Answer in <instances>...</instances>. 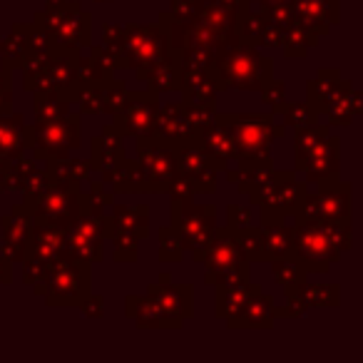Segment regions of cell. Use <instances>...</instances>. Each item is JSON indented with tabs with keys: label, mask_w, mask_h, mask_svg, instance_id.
I'll list each match as a JSON object with an SVG mask.
<instances>
[{
	"label": "cell",
	"mask_w": 363,
	"mask_h": 363,
	"mask_svg": "<svg viewBox=\"0 0 363 363\" xmlns=\"http://www.w3.org/2000/svg\"><path fill=\"white\" fill-rule=\"evenodd\" d=\"M33 291L45 296L48 306H80L92 294V264L60 257L50 264L45 281L35 284Z\"/></svg>",
	"instance_id": "obj_6"
},
{
	"label": "cell",
	"mask_w": 363,
	"mask_h": 363,
	"mask_svg": "<svg viewBox=\"0 0 363 363\" xmlns=\"http://www.w3.org/2000/svg\"><path fill=\"white\" fill-rule=\"evenodd\" d=\"M303 301L306 306H326V308H336L341 303V286L338 284H303L301 286Z\"/></svg>",
	"instance_id": "obj_44"
},
{
	"label": "cell",
	"mask_w": 363,
	"mask_h": 363,
	"mask_svg": "<svg viewBox=\"0 0 363 363\" xmlns=\"http://www.w3.org/2000/svg\"><path fill=\"white\" fill-rule=\"evenodd\" d=\"M217 289V306H214V313L217 318H224V321H232L239 313L244 311V306L249 303L252 294L257 291V284L249 281H234V284H224V286H214Z\"/></svg>",
	"instance_id": "obj_31"
},
{
	"label": "cell",
	"mask_w": 363,
	"mask_h": 363,
	"mask_svg": "<svg viewBox=\"0 0 363 363\" xmlns=\"http://www.w3.org/2000/svg\"><path fill=\"white\" fill-rule=\"evenodd\" d=\"M87 199H90V214H105V207L115 204V192H107L102 182H90Z\"/></svg>",
	"instance_id": "obj_51"
},
{
	"label": "cell",
	"mask_w": 363,
	"mask_h": 363,
	"mask_svg": "<svg viewBox=\"0 0 363 363\" xmlns=\"http://www.w3.org/2000/svg\"><path fill=\"white\" fill-rule=\"evenodd\" d=\"M353 189L341 174L316 182V192H306L301 207L294 219H311V222H351Z\"/></svg>",
	"instance_id": "obj_13"
},
{
	"label": "cell",
	"mask_w": 363,
	"mask_h": 363,
	"mask_svg": "<svg viewBox=\"0 0 363 363\" xmlns=\"http://www.w3.org/2000/svg\"><path fill=\"white\" fill-rule=\"evenodd\" d=\"M92 172L90 160H70V157H62V160L45 162V177L52 184H62V187H82V182H87Z\"/></svg>",
	"instance_id": "obj_36"
},
{
	"label": "cell",
	"mask_w": 363,
	"mask_h": 363,
	"mask_svg": "<svg viewBox=\"0 0 363 363\" xmlns=\"http://www.w3.org/2000/svg\"><path fill=\"white\" fill-rule=\"evenodd\" d=\"M28 150V127L16 112L0 115V155L6 160H18Z\"/></svg>",
	"instance_id": "obj_35"
},
{
	"label": "cell",
	"mask_w": 363,
	"mask_h": 363,
	"mask_svg": "<svg viewBox=\"0 0 363 363\" xmlns=\"http://www.w3.org/2000/svg\"><path fill=\"white\" fill-rule=\"evenodd\" d=\"M306 192H308V182L298 179L296 169L294 172L274 169L272 177L264 182L262 187L249 194V199H252V204L262 207V217L289 219V217H296Z\"/></svg>",
	"instance_id": "obj_11"
},
{
	"label": "cell",
	"mask_w": 363,
	"mask_h": 363,
	"mask_svg": "<svg viewBox=\"0 0 363 363\" xmlns=\"http://www.w3.org/2000/svg\"><path fill=\"white\" fill-rule=\"evenodd\" d=\"M125 137L115 130V125H107L102 130V135H95L90 140V164L92 169L107 174L110 169H115L122 160H125V147H122Z\"/></svg>",
	"instance_id": "obj_23"
},
{
	"label": "cell",
	"mask_w": 363,
	"mask_h": 363,
	"mask_svg": "<svg viewBox=\"0 0 363 363\" xmlns=\"http://www.w3.org/2000/svg\"><path fill=\"white\" fill-rule=\"evenodd\" d=\"M172 274H162L160 284L147 289V296L172 318H192L194 316V286L192 284H169Z\"/></svg>",
	"instance_id": "obj_19"
},
{
	"label": "cell",
	"mask_w": 363,
	"mask_h": 363,
	"mask_svg": "<svg viewBox=\"0 0 363 363\" xmlns=\"http://www.w3.org/2000/svg\"><path fill=\"white\" fill-rule=\"evenodd\" d=\"M60 257H65V229L33 224L30 244H28L23 259H38V262L52 264Z\"/></svg>",
	"instance_id": "obj_26"
},
{
	"label": "cell",
	"mask_w": 363,
	"mask_h": 363,
	"mask_svg": "<svg viewBox=\"0 0 363 363\" xmlns=\"http://www.w3.org/2000/svg\"><path fill=\"white\" fill-rule=\"evenodd\" d=\"M316 43H318V35H313V33L306 30L301 23L294 21V16H291V21L281 26L284 55L291 57V60H301V57H306V52L311 50V48H316Z\"/></svg>",
	"instance_id": "obj_41"
},
{
	"label": "cell",
	"mask_w": 363,
	"mask_h": 363,
	"mask_svg": "<svg viewBox=\"0 0 363 363\" xmlns=\"http://www.w3.org/2000/svg\"><path fill=\"white\" fill-rule=\"evenodd\" d=\"M237 239H239V247H242L244 257L249 262H262V242H259V229L257 227H244L237 229Z\"/></svg>",
	"instance_id": "obj_50"
},
{
	"label": "cell",
	"mask_w": 363,
	"mask_h": 363,
	"mask_svg": "<svg viewBox=\"0 0 363 363\" xmlns=\"http://www.w3.org/2000/svg\"><path fill=\"white\" fill-rule=\"evenodd\" d=\"M182 97L189 105L207 107V110H217V87L212 85L207 70H182Z\"/></svg>",
	"instance_id": "obj_30"
},
{
	"label": "cell",
	"mask_w": 363,
	"mask_h": 363,
	"mask_svg": "<svg viewBox=\"0 0 363 363\" xmlns=\"http://www.w3.org/2000/svg\"><path fill=\"white\" fill-rule=\"evenodd\" d=\"M13 105V70L0 67V115H8Z\"/></svg>",
	"instance_id": "obj_53"
},
{
	"label": "cell",
	"mask_w": 363,
	"mask_h": 363,
	"mask_svg": "<svg viewBox=\"0 0 363 363\" xmlns=\"http://www.w3.org/2000/svg\"><path fill=\"white\" fill-rule=\"evenodd\" d=\"M252 224V209L239 207V204H229L227 207V227L232 229H244Z\"/></svg>",
	"instance_id": "obj_54"
},
{
	"label": "cell",
	"mask_w": 363,
	"mask_h": 363,
	"mask_svg": "<svg viewBox=\"0 0 363 363\" xmlns=\"http://www.w3.org/2000/svg\"><path fill=\"white\" fill-rule=\"evenodd\" d=\"M0 284H3V286L13 284V262L3 252H0Z\"/></svg>",
	"instance_id": "obj_56"
},
{
	"label": "cell",
	"mask_w": 363,
	"mask_h": 363,
	"mask_svg": "<svg viewBox=\"0 0 363 363\" xmlns=\"http://www.w3.org/2000/svg\"><path fill=\"white\" fill-rule=\"evenodd\" d=\"M152 135L160 137L164 142H179L187 140L194 135L192 125L187 122L184 115V105L182 102H167V105L157 107L155 127H152Z\"/></svg>",
	"instance_id": "obj_27"
},
{
	"label": "cell",
	"mask_w": 363,
	"mask_h": 363,
	"mask_svg": "<svg viewBox=\"0 0 363 363\" xmlns=\"http://www.w3.org/2000/svg\"><path fill=\"white\" fill-rule=\"evenodd\" d=\"M361 112H363L361 95H358V90L351 85V82H346V87H343V90L338 92V95L333 97V100L326 105L323 115H326L328 125L348 127L353 120H356L358 115H361Z\"/></svg>",
	"instance_id": "obj_37"
},
{
	"label": "cell",
	"mask_w": 363,
	"mask_h": 363,
	"mask_svg": "<svg viewBox=\"0 0 363 363\" xmlns=\"http://www.w3.org/2000/svg\"><path fill=\"white\" fill-rule=\"evenodd\" d=\"M346 82L348 80H341V72H338L336 67H331V70H318L316 80H311L306 87V102L313 107L316 115H323L326 105L346 87Z\"/></svg>",
	"instance_id": "obj_33"
},
{
	"label": "cell",
	"mask_w": 363,
	"mask_h": 363,
	"mask_svg": "<svg viewBox=\"0 0 363 363\" xmlns=\"http://www.w3.org/2000/svg\"><path fill=\"white\" fill-rule=\"evenodd\" d=\"M269 264H272V274H274V279H277V284L284 289V296L298 291V289L306 284V277H308L306 269H303L291 254H284V257H279V259H272Z\"/></svg>",
	"instance_id": "obj_42"
},
{
	"label": "cell",
	"mask_w": 363,
	"mask_h": 363,
	"mask_svg": "<svg viewBox=\"0 0 363 363\" xmlns=\"http://www.w3.org/2000/svg\"><path fill=\"white\" fill-rule=\"evenodd\" d=\"M204 281L212 286H224L234 281H249V259L239 247L237 229L224 227L212 234L209 244L204 247Z\"/></svg>",
	"instance_id": "obj_8"
},
{
	"label": "cell",
	"mask_w": 363,
	"mask_h": 363,
	"mask_svg": "<svg viewBox=\"0 0 363 363\" xmlns=\"http://www.w3.org/2000/svg\"><path fill=\"white\" fill-rule=\"evenodd\" d=\"M135 77L137 82H145L157 95H162V92H179L182 87V70L174 60L157 62L152 67H135Z\"/></svg>",
	"instance_id": "obj_32"
},
{
	"label": "cell",
	"mask_w": 363,
	"mask_h": 363,
	"mask_svg": "<svg viewBox=\"0 0 363 363\" xmlns=\"http://www.w3.org/2000/svg\"><path fill=\"white\" fill-rule=\"evenodd\" d=\"M157 237H160V262L167 264V262H179L182 254H184V249H182V242L179 237H177L174 227H160V232H157Z\"/></svg>",
	"instance_id": "obj_46"
},
{
	"label": "cell",
	"mask_w": 363,
	"mask_h": 363,
	"mask_svg": "<svg viewBox=\"0 0 363 363\" xmlns=\"http://www.w3.org/2000/svg\"><path fill=\"white\" fill-rule=\"evenodd\" d=\"M207 75L217 92H259L274 77V60L264 55L259 48L237 40L217 62L207 67Z\"/></svg>",
	"instance_id": "obj_2"
},
{
	"label": "cell",
	"mask_w": 363,
	"mask_h": 363,
	"mask_svg": "<svg viewBox=\"0 0 363 363\" xmlns=\"http://www.w3.org/2000/svg\"><path fill=\"white\" fill-rule=\"evenodd\" d=\"M237 38L247 45H254L259 50H272L281 48V28L272 21L264 11L247 6L237 18Z\"/></svg>",
	"instance_id": "obj_20"
},
{
	"label": "cell",
	"mask_w": 363,
	"mask_h": 363,
	"mask_svg": "<svg viewBox=\"0 0 363 363\" xmlns=\"http://www.w3.org/2000/svg\"><path fill=\"white\" fill-rule=\"evenodd\" d=\"M30 26H26V23H16L13 26V30L8 33V38L3 40V45H0V62H3V67H11V70H16V67L23 65V60L28 57V52H30Z\"/></svg>",
	"instance_id": "obj_40"
},
{
	"label": "cell",
	"mask_w": 363,
	"mask_h": 363,
	"mask_svg": "<svg viewBox=\"0 0 363 363\" xmlns=\"http://www.w3.org/2000/svg\"><path fill=\"white\" fill-rule=\"evenodd\" d=\"M192 140L197 142L212 160H217L219 164L224 167V172H227V167H232L234 162H237V147H234L232 135H229L227 127L219 125L217 120L209 122L197 135H192Z\"/></svg>",
	"instance_id": "obj_24"
},
{
	"label": "cell",
	"mask_w": 363,
	"mask_h": 363,
	"mask_svg": "<svg viewBox=\"0 0 363 363\" xmlns=\"http://www.w3.org/2000/svg\"><path fill=\"white\" fill-rule=\"evenodd\" d=\"M272 112L267 115H217L214 120L229 130L237 147V160H264L272 157V142L286 135V125H277Z\"/></svg>",
	"instance_id": "obj_7"
},
{
	"label": "cell",
	"mask_w": 363,
	"mask_h": 363,
	"mask_svg": "<svg viewBox=\"0 0 363 363\" xmlns=\"http://www.w3.org/2000/svg\"><path fill=\"white\" fill-rule=\"evenodd\" d=\"M95 3H112V0H95Z\"/></svg>",
	"instance_id": "obj_58"
},
{
	"label": "cell",
	"mask_w": 363,
	"mask_h": 363,
	"mask_svg": "<svg viewBox=\"0 0 363 363\" xmlns=\"http://www.w3.org/2000/svg\"><path fill=\"white\" fill-rule=\"evenodd\" d=\"M23 281L35 286V284L45 281L48 272H50V264L45 262H38V259H23Z\"/></svg>",
	"instance_id": "obj_52"
},
{
	"label": "cell",
	"mask_w": 363,
	"mask_h": 363,
	"mask_svg": "<svg viewBox=\"0 0 363 363\" xmlns=\"http://www.w3.org/2000/svg\"><path fill=\"white\" fill-rule=\"evenodd\" d=\"M80 147V115H67L57 122H35L28 127V150L38 162H52L70 157Z\"/></svg>",
	"instance_id": "obj_14"
},
{
	"label": "cell",
	"mask_w": 363,
	"mask_h": 363,
	"mask_svg": "<svg viewBox=\"0 0 363 363\" xmlns=\"http://www.w3.org/2000/svg\"><path fill=\"white\" fill-rule=\"evenodd\" d=\"M259 242H262V262H272L291 252V227L286 219L262 217L259 224Z\"/></svg>",
	"instance_id": "obj_29"
},
{
	"label": "cell",
	"mask_w": 363,
	"mask_h": 363,
	"mask_svg": "<svg viewBox=\"0 0 363 363\" xmlns=\"http://www.w3.org/2000/svg\"><path fill=\"white\" fill-rule=\"evenodd\" d=\"M33 23L48 33L52 45L77 48V50L92 45V16L77 0H65L62 6L35 13Z\"/></svg>",
	"instance_id": "obj_9"
},
{
	"label": "cell",
	"mask_w": 363,
	"mask_h": 363,
	"mask_svg": "<svg viewBox=\"0 0 363 363\" xmlns=\"http://www.w3.org/2000/svg\"><path fill=\"white\" fill-rule=\"evenodd\" d=\"M65 0H45V8H57V6H62Z\"/></svg>",
	"instance_id": "obj_57"
},
{
	"label": "cell",
	"mask_w": 363,
	"mask_h": 363,
	"mask_svg": "<svg viewBox=\"0 0 363 363\" xmlns=\"http://www.w3.org/2000/svg\"><path fill=\"white\" fill-rule=\"evenodd\" d=\"M120 70H135V67H152L157 62L172 60L167 33L162 26H142V23H127L122 26L120 40Z\"/></svg>",
	"instance_id": "obj_10"
},
{
	"label": "cell",
	"mask_w": 363,
	"mask_h": 363,
	"mask_svg": "<svg viewBox=\"0 0 363 363\" xmlns=\"http://www.w3.org/2000/svg\"><path fill=\"white\" fill-rule=\"evenodd\" d=\"M274 318H279V308L274 303V296L257 289L252 294V298H249V303L244 306V311L237 318L227 321V326L232 331H237V328H272Z\"/></svg>",
	"instance_id": "obj_25"
},
{
	"label": "cell",
	"mask_w": 363,
	"mask_h": 363,
	"mask_svg": "<svg viewBox=\"0 0 363 363\" xmlns=\"http://www.w3.org/2000/svg\"><path fill=\"white\" fill-rule=\"evenodd\" d=\"M0 234H3L0 252L6 254L13 264H21L33 234V219L23 204H16L6 217L0 219Z\"/></svg>",
	"instance_id": "obj_21"
},
{
	"label": "cell",
	"mask_w": 363,
	"mask_h": 363,
	"mask_svg": "<svg viewBox=\"0 0 363 363\" xmlns=\"http://www.w3.org/2000/svg\"><path fill=\"white\" fill-rule=\"evenodd\" d=\"M102 177L112 184V192L115 194H150L145 174H142V169H140V162H132V160H127V157L115 169H110Z\"/></svg>",
	"instance_id": "obj_38"
},
{
	"label": "cell",
	"mask_w": 363,
	"mask_h": 363,
	"mask_svg": "<svg viewBox=\"0 0 363 363\" xmlns=\"http://www.w3.org/2000/svg\"><path fill=\"white\" fill-rule=\"evenodd\" d=\"M291 224V257L306 269V274H326L331 264L353 247L351 222H311L294 219Z\"/></svg>",
	"instance_id": "obj_1"
},
{
	"label": "cell",
	"mask_w": 363,
	"mask_h": 363,
	"mask_svg": "<svg viewBox=\"0 0 363 363\" xmlns=\"http://www.w3.org/2000/svg\"><path fill=\"white\" fill-rule=\"evenodd\" d=\"M67 90L80 115H102V82H72Z\"/></svg>",
	"instance_id": "obj_43"
},
{
	"label": "cell",
	"mask_w": 363,
	"mask_h": 363,
	"mask_svg": "<svg viewBox=\"0 0 363 363\" xmlns=\"http://www.w3.org/2000/svg\"><path fill=\"white\" fill-rule=\"evenodd\" d=\"M115 234L112 217L105 214H80L65 229V257L97 264L105 259V239Z\"/></svg>",
	"instance_id": "obj_15"
},
{
	"label": "cell",
	"mask_w": 363,
	"mask_h": 363,
	"mask_svg": "<svg viewBox=\"0 0 363 363\" xmlns=\"http://www.w3.org/2000/svg\"><path fill=\"white\" fill-rule=\"evenodd\" d=\"M127 97H130V90L125 87V82L117 80L115 75L107 77L105 82H102V115H117V112L122 110V105L127 102Z\"/></svg>",
	"instance_id": "obj_45"
},
{
	"label": "cell",
	"mask_w": 363,
	"mask_h": 363,
	"mask_svg": "<svg viewBox=\"0 0 363 363\" xmlns=\"http://www.w3.org/2000/svg\"><path fill=\"white\" fill-rule=\"evenodd\" d=\"M125 313L135 321L137 328H182V323H184L179 318L167 316L147 294L145 296L130 294L125 298Z\"/></svg>",
	"instance_id": "obj_28"
},
{
	"label": "cell",
	"mask_w": 363,
	"mask_h": 363,
	"mask_svg": "<svg viewBox=\"0 0 363 363\" xmlns=\"http://www.w3.org/2000/svg\"><path fill=\"white\" fill-rule=\"evenodd\" d=\"M77 48L50 45L45 52H28L23 60V87L28 92L38 90H67L77 75L80 65Z\"/></svg>",
	"instance_id": "obj_4"
},
{
	"label": "cell",
	"mask_w": 363,
	"mask_h": 363,
	"mask_svg": "<svg viewBox=\"0 0 363 363\" xmlns=\"http://www.w3.org/2000/svg\"><path fill=\"white\" fill-rule=\"evenodd\" d=\"M172 227L182 242V249L192 252L194 262H202L204 247L217 232V207L214 204L172 202Z\"/></svg>",
	"instance_id": "obj_12"
},
{
	"label": "cell",
	"mask_w": 363,
	"mask_h": 363,
	"mask_svg": "<svg viewBox=\"0 0 363 363\" xmlns=\"http://www.w3.org/2000/svg\"><path fill=\"white\" fill-rule=\"evenodd\" d=\"M294 155H296V174H303L308 184L338 174L341 164V140L331 135V125L296 127L294 135Z\"/></svg>",
	"instance_id": "obj_3"
},
{
	"label": "cell",
	"mask_w": 363,
	"mask_h": 363,
	"mask_svg": "<svg viewBox=\"0 0 363 363\" xmlns=\"http://www.w3.org/2000/svg\"><path fill=\"white\" fill-rule=\"evenodd\" d=\"M294 21L301 23L313 35H328L338 23V0H286Z\"/></svg>",
	"instance_id": "obj_22"
},
{
	"label": "cell",
	"mask_w": 363,
	"mask_h": 363,
	"mask_svg": "<svg viewBox=\"0 0 363 363\" xmlns=\"http://www.w3.org/2000/svg\"><path fill=\"white\" fill-rule=\"evenodd\" d=\"M33 112L35 122H57L65 120L72 110L70 90H38L33 92Z\"/></svg>",
	"instance_id": "obj_34"
},
{
	"label": "cell",
	"mask_w": 363,
	"mask_h": 363,
	"mask_svg": "<svg viewBox=\"0 0 363 363\" xmlns=\"http://www.w3.org/2000/svg\"><path fill=\"white\" fill-rule=\"evenodd\" d=\"M115 212L112 217V227L115 232L132 234L142 242L150 237V207L147 204H137V207H122V204H112Z\"/></svg>",
	"instance_id": "obj_39"
},
{
	"label": "cell",
	"mask_w": 363,
	"mask_h": 363,
	"mask_svg": "<svg viewBox=\"0 0 363 363\" xmlns=\"http://www.w3.org/2000/svg\"><path fill=\"white\" fill-rule=\"evenodd\" d=\"M80 308L87 318H102L105 316V301H102L97 294H90V296L80 303Z\"/></svg>",
	"instance_id": "obj_55"
},
{
	"label": "cell",
	"mask_w": 363,
	"mask_h": 363,
	"mask_svg": "<svg viewBox=\"0 0 363 363\" xmlns=\"http://www.w3.org/2000/svg\"><path fill=\"white\" fill-rule=\"evenodd\" d=\"M137 142V162L145 174L147 189L150 194H162L169 187L172 177L177 174V162L172 145L155 135H140L135 137Z\"/></svg>",
	"instance_id": "obj_17"
},
{
	"label": "cell",
	"mask_w": 363,
	"mask_h": 363,
	"mask_svg": "<svg viewBox=\"0 0 363 363\" xmlns=\"http://www.w3.org/2000/svg\"><path fill=\"white\" fill-rule=\"evenodd\" d=\"M281 115H284V122L291 125L294 130H296V127L313 125V122L318 120V115L313 112V107L308 105V102H286Z\"/></svg>",
	"instance_id": "obj_48"
},
{
	"label": "cell",
	"mask_w": 363,
	"mask_h": 363,
	"mask_svg": "<svg viewBox=\"0 0 363 363\" xmlns=\"http://www.w3.org/2000/svg\"><path fill=\"white\" fill-rule=\"evenodd\" d=\"M157 107H160V95L155 90H150V87L140 92H130L122 110L115 115V130L122 137L152 135Z\"/></svg>",
	"instance_id": "obj_18"
},
{
	"label": "cell",
	"mask_w": 363,
	"mask_h": 363,
	"mask_svg": "<svg viewBox=\"0 0 363 363\" xmlns=\"http://www.w3.org/2000/svg\"><path fill=\"white\" fill-rule=\"evenodd\" d=\"M174 152L177 172L192 184L194 194H214L217 192V177L224 167L207 155L192 137L179 142H169Z\"/></svg>",
	"instance_id": "obj_16"
},
{
	"label": "cell",
	"mask_w": 363,
	"mask_h": 363,
	"mask_svg": "<svg viewBox=\"0 0 363 363\" xmlns=\"http://www.w3.org/2000/svg\"><path fill=\"white\" fill-rule=\"evenodd\" d=\"M264 105L272 107V115H281L284 107H286V82L284 80H269L267 85L259 90Z\"/></svg>",
	"instance_id": "obj_49"
},
{
	"label": "cell",
	"mask_w": 363,
	"mask_h": 363,
	"mask_svg": "<svg viewBox=\"0 0 363 363\" xmlns=\"http://www.w3.org/2000/svg\"><path fill=\"white\" fill-rule=\"evenodd\" d=\"M33 224L67 229L80 214H90V199L82 187H62L48 182L45 187L23 202Z\"/></svg>",
	"instance_id": "obj_5"
},
{
	"label": "cell",
	"mask_w": 363,
	"mask_h": 363,
	"mask_svg": "<svg viewBox=\"0 0 363 363\" xmlns=\"http://www.w3.org/2000/svg\"><path fill=\"white\" fill-rule=\"evenodd\" d=\"M112 242V259L115 262H137V244H140V239L132 237V234H125V232H115L110 237Z\"/></svg>",
	"instance_id": "obj_47"
}]
</instances>
